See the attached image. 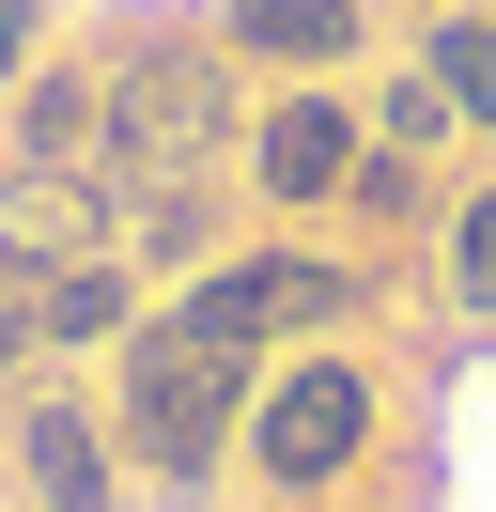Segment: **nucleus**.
I'll return each mask as SVG.
<instances>
[{
  "instance_id": "nucleus-8",
  "label": "nucleus",
  "mask_w": 496,
  "mask_h": 512,
  "mask_svg": "<svg viewBox=\"0 0 496 512\" xmlns=\"http://www.w3.org/2000/svg\"><path fill=\"white\" fill-rule=\"evenodd\" d=\"M16 481H31V512H109V419L93 404H16Z\"/></svg>"
},
{
  "instance_id": "nucleus-15",
  "label": "nucleus",
  "mask_w": 496,
  "mask_h": 512,
  "mask_svg": "<svg viewBox=\"0 0 496 512\" xmlns=\"http://www.w3.org/2000/svg\"><path fill=\"white\" fill-rule=\"evenodd\" d=\"M31 280H47V264H16V249H0V373H31V357H47V311H31Z\"/></svg>"
},
{
  "instance_id": "nucleus-11",
  "label": "nucleus",
  "mask_w": 496,
  "mask_h": 512,
  "mask_svg": "<svg viewBox=\"0 0 496 512\" xmlns=\"http://www.w3.org/2000/svg\"><path fill=\"white\" fill-rule=\"evenodd\" d=\"M419 78L465 109V125H496V16H481V0H450V16L419 32Z\"/></svg>"
},
{
  "instance_id": "nucleus-4",
  "label": "nucleus",
  "mask_w": 496,
  "mask_h": 512,
  "mask_svg": "<svg viewBox=\"0 0 496 512\" xmlns=\"http://www.w3.org/2000/svg\"><path fill=\"white\" fill-rule=\"evenodd\" d=\"M357 264H326V249H233V264H202V280L171 295L202 342H233V357H264V342H310V326H341L357 311Z\"/></svg>"
},
{
  "instance_id": "nucleus-10",
  "label": "nucleus",
  "mask_w": 496,
  "mask_h": 512,
  "mask_svg": "<svg viewBox=\"0 0 496 512\" xmlns=\"http://www.w3.org/2000/svg\"><path fill=\"white\" fill-rule=\"evenodd\" d=\"M31 311H47V357H93V342L140 326V264H124V249H78V264L31 280Z\"/></svg>"
},
{
  "instance_id": "nucleus-13",
  "label": "nucleus",
  "mask_w": 496,
  "mask_h": 512,
  "mask_svg": "<svg viewBox=\"0 0 496 512\" xmlns=\"http://www.w3.org/2000/svg\"><path fill=\"white\" fill-rule=\"evenodd\" d=\"M450 125H465V109L434 94V78H388V94H372V140H388V156H434Z\"/></svg>"
},
{
  "instance_id": "nucleus-6",
  "label": "nucleus",
  "mask_w": 496,
  "mask_h": 512,
  "mask_svg": "<svg viewBox=\"0 0 496 512\" xmlns=\"http://www.w3.org/2000/svg\"><path fill=\"white\" fill-rule=\"evenodd\" d=\"M0 249H16V264L124 249V187H109V171H31V156H0Z\"/></svg>"
},
{
  "instance_id": "nucleus-18",
  "label": "nucleus",
  "mask_w": 496,
  "mask_h": 512,
  "mask_svg": "<svg viewBox=\"0 0 496 512\" xmlns=\"http://www.w3.org/2000/svg\"><path fill=\"white\" fill-rule=\"evenodd\" d=\"M295 512H310V497H295Z\"/></svg>"
},
{
  "instance_id": "nucleus-3",
  "label": "nucleus",
  "mask_w": 496,
  "mask_h": 512,
  "mask_svg": "<svg viewBox=\"0 0 496 512\" xmlns=\"http://www.w3.org/2000/svg\"><path fill=\"white\" fill-rule=\"evenodd\" d=\"M357 450H372V373L357 357H279V373L248 388V466H264L279 497H326Z\"/></svg>"
},
{
  "instance_id": "nucleus-7",
  "label": "nucleus",
  "mask_w": 496,
  "mask_h": 512,
  "mask_svg": "<svg viewBox=\"0 0 496 512\" xmlns=\"http://www.w3.org/2000/svg\"><path fill=\"white\" fill-rule=\"evenodd\" d=\"M217 47L233 63H279V78H341L372 47V16L357 0H217Z\"/></svg>"
},
{
  "instance_id": "nucleus-14",
  "label": "nucleus",
  "mask_w": 496,
  "mask_h": 512,
  "mask_svg": "<svg viewBox=\"0 0 496 512\" xmlns=\"http://www.w3.org/2000/svg\"><path fill=\"white\" fill-rule=\"evenodd\" d=\"M341 202H357L372 233H403V218H434V187H419V156H388V140H372V156H357V187H341Z\"/></svg>"
},
{
  "instance_id": "nucleus-17",
  "label": "nucleus",
  "mask_w": 496,
  "mask_h": 512,
  "mask_svg": "<svg viewBox=\"0 0 496 512\" xmlns=\"http://www.w3.org/2000/svg\"><path fill=\"white\" fill-rule=\"evenodd\" d=\"M481 16H496V0H481Z\"/></svg>"
},
{
  "instance_id": "nucleus-2",
  "label": "nucleus",
  "mask_w": 496,
  "mask_h": 512,
  "mask_svg": "<svg viewBox=\"0 0 496 512\" xmlns=\"http://www.w3.org/2000/svg\"><path fill=\"white\" fill-rule=\"evenodd\" d=\"M233 140V47L217 32H140L109 47V187H186V171Z\"/></svg>"
},
{
  "instance_id": "nucleus-9",
  "label": "nucleus",
  "mask_w": 496,
  "mask_h": 512,
  "mask_svg": "<svg viewBox=\"0 0 496 512\" xmlns=\"http://www.w3.org/2000/svg\"><path fill=\"white\" fill-rule=\"evenodd\" d=\"M16 156L31 171H93L109 156V63H31L16 78Z\"/></svg>"
},
{
  "instance_id": "nucleus-1",
  "label": "nucleus",
  "mask_w": 496,
  "mask_h": 512,
  "mask_svg": "<svg viewBox=\"0 0 496 512\" xmlns=\"http://www.w3.org/2000/svg\"><path fill=\"white\" fill-rule=\"evenodd\" d=\"M109 357H124V388H109V450H124V466H155V481L186 497L217 450H248V388H264V357L202 342L186 311H140Z\"/></svg>"
},
{
  "instance_id": "nucleus-5",
  "label": "nucleus",
  "mask_w": 496,
  "mask_h": 512,
  "mask_svg": "<svg viewBox=\"0 0 496 512\" xmlns=\"http://www.w3.org/2000/svg\"><path fill=\"white\" fill-rule=\"evenodd\" d=\"M357 156H372V125L326 94V78H295V94L248 109V187H264L279 218H326V202L357 187Z\"/></svg>"
},
{
  "instance_id": "nucleus-12",
  "label": "nucleus",
  "mask_w": 496,
  "mask_h": 512,
  "mask_svg": "<svg viewBox=\"0 0 496 512\" xmlns=\"http://www.w3.org/2000/svg\"><path fill=\"white\" fill-rule=\"evenodd\" d=\"M450 295L496 326V187H465V202H450Z\"/></svg>"
},
{
  "instance_id": "nucleus-16",
  "label": "nucleus",
  "mask_w": 496,
  "mask_h": 512,
  "mask_svg": "<svg viewBox=\"0 0 496 512\" xmlns=\"http://www.w3.org/2000/svg\"><path fill=\"white\" fill-rule=\"evenodd\" d=\"M31 63H47V0H0V94H16Z\"/></svg>"
}]
</instances>
